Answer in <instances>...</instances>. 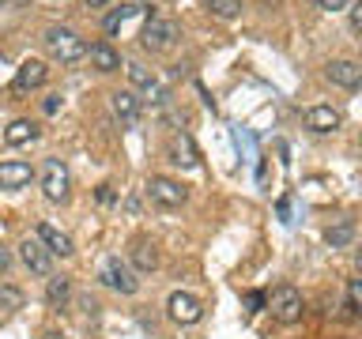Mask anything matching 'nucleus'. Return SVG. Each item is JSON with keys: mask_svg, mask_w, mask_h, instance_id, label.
Here are the masks:
<instances>
[{"mask_svg": "<svg viewBox=\"0 0 362 339\" xmlns=\"http://www.w3.org/2000/svg\"><path fill=\"white\" fill-rule=\"evenodd\" d=\"M42 42H45V53H49L53 61H61V64H76V61L87 56L83 38H79L76 30H68V27H49Z\"/></svg>", "mask_w": 362, "mask_h": 339, "instance_id": "f257e3e1", "label": "nucleus"}, {"mask_svg": "<svg viewBox=\"0 0 362 339\" xmlns=\"http://www.w3.org/2000/svg\"><path fill=\"white\" fill-rule=\"evenodd\" d=\"M98 279L106 282L110 290H117V294H136L140 290V279H136V271L124 264L121 256H106L98 264Z\"/></svg>", "mask_w": 362, "mask_h": 339, "instance_id": "f03ea898", "label": "nucleus"}, {"mask_svg": "<svg viewBox=\"0 0 362 339\" xmlns=\"http://www.w3.org/2000/svg\"><path fill=\"white\" fill-rule=\"evenodd\" d=\"M268 313L276 316L279 324H298L302 321V294L291 287V282H283V287L272 290L268 298Z\"/></svg>", "mask_w": 362, "mask_h": 339, "instance_id": "7ed1b4c3", "label": "nucleus"}, {"mask_svg": "<svg viewBox=\"0 0 362 339\" xmlns=\"http://www.w3.org/2000/svg\"><path fill=\"white\" fill-rule=\"evenodd\" d=\"M42 189H45V200L53 203H64L68 200V189H72V177H68V166L61 158H49L42 170Z\"/></svg>", "mask_w": 362, "mask_h": 339, "instance_id": "20e7f679", "label": "nucleus"}, {"mask_svg": "<svg viewBox=\"0 0 362 339\" xmlns=\"http://www.w3.org/2000/svg\"><path fill=\"white\" fill-rule=\"evenodd\" d=\"M174 42H177V27L170 19H158L151 16L147 19V27H144V45L151 53H166V49H174Z\"/></svg>", "mask_w": 362, "mask_h": 339, "instance_id": "39448f33", "label": "nucleus"}, {"mask_svg": "<svg viewBox=\"0 0 362 339\" xmlns=\"http://www.w3.org/2000/svg\"><path fill=\"white\" fill-rule=\"evenodd\" d=\"M166 313H170V321H174V324H197L204 316L200 302L192 298V294H185V290L170 294V298H166Z\"/></svg>", "mask_w": 362, "mask_h": 339, "instance_id": "423d86ee", "label": "nucleus"}, {"mask_svg": "<svg viewBox=\"0 0 362 339\" xmlns=\"http://www.w3.org/2000/svg\"><path fill=\"white\" fill-rule=\"evenodd\" d=\"M147 196H151L158 208H181L185 203V185H177V181H170V177H151L147 181Z\"/></svg>", "mask_w": 362, "mask_h": 339, "instance_id": "0eeeda50", "label": "nucleus"}, {"mask_svg": "<svg viewBox=\"0 0 362 339\" xmlns=\"http://www.w3.org/2000/svg\"><path fill=\"white\" fill-rule=\"evenodd\" d=\"M49 256H53L49 249H45L42 242H30V237L19 245V260L27 264V271H34V275H49V271H53V260Z\"/></svg>", "mask_w": 362, "mask_h": 339, "instance_id": "6e6552de", "label": "nucleus"}, {"mask_svg": "<svg viewBox=\"0 0 362 339\" xmlns=\"http://www.w3.org/2000/svg\"><path fill=\"white\" fill-rule=\"evenodd\" d=\"M129 83H132V87H140V90H147V98H151V102H166V87L158 83V76L151 72V68L129 64Z\"/></svg>", "mask_w": 362, "mask_h": 339, "instance_id": "1a4fd4ad", "label": "nucleus"}, {"mask_svg": "<svg viewBox=\"0 0 362 339\" xmlns=\"http://www.w3.org/2000/svg\"><path fill=\"white\" fill-rule=\"evenodd\" d=\"M325 72H328V79H332L336 87H347V90L362 87V68H358L355 61H332Z\"/></svg>", "mask_w": 362, "mask_h": 339, "instance_id": "9d476101", "label": "nucleus"}, {"mask_svg": "<svg viewBox=\"0 0 362 339\" xmlns=\"http://www.w3.org/2000/svg\"><path fill=\"white\" fill-rule=\"evenodd\" d=\"M30 177H34L30 162H19V158L0 162V189H23V185H30Z\"/></svg>", "mask_w": 362, "mask_h": 339, "instance_id": "9b49d317", "label": "nucleus"}, {"mask_svg": "<svg viewBox=\"0 0 362 339\" xmlns=\"http://www.w3.org/2000/svg\"><path fill=\"white\" fill-rule=\"evenodd\" d=\"M38 242L49 249V253H57V256H72V253H76V249H72V237L61 234V230H57V226H49V222L38 226Z\"/></svg>", "mask_w": 362, "mask_h": 339, "instance_id": "f8f14e48", "label": "nucleus"}, {"mask_svg": "<svg viewBox=\"0 0 362 339\" xmlns=\"http://www.w3.org/2000/svg\"><path fill=\"white\" fill-rule=\"evenodd\" d=\"M49 79V68L42 61H23L19 72H16V90H30V87H42Z\"/></svg>", "mask_w": 362, "mask_h": 339, "instance_id": "ddd939ff", "label": "nucleus"}, {"mask_svg": "<svg viewBox=\"0 0 362 339\" xmlns=\"http://www.w3.org/2000/svg\"><path fill=\"white\" fill-rule=\"evenodd\" d=\"M305 129H313V132H336L339 129V113L332 106H310V109H305Z\"/></svg>", "mask_w": 362, "mask_h": 339, "instance_id": "4468645a", "label": "nucleus"}, {"mask_svg": "<svg viewBox=\"0 0 362 339\" xmlns=\"http://www.w3.org/2000/svg\"><path fill=\"white\" fill-rule=\"evenodd\" d=\"M87 56H90V64H95L98 72H117L121 68V56H117V49H113L110 42H95L87 49Z\"/></svg>", "mask_w": 362, "mask_h": 339, "instance_id": "2eb2a0df", "label": "nucleus"}, {"mask_svg": "<svg viewBox=\"0 0 362 339\" xmlns=\"http://www.w3.org/2000/svg\"><path fill=\"white\" fill-rule=\"evenodd\" d=\"M30 140H38V124L27 121V117L11 121L8 129H4V143L8 147H23V143H30Z\"/></svg>", "mask_w": 362, "mask_h": 339, "instance_id": "dca6fc26", "label": "nucleus"}, {"mask_svg": "<svg viewBox=\"0 0 362 339\" xmlns=\"http://www.w3.org/2000/svg\"><path fill=\"white\" fill-rule=\"evenodd\" d=\"M110 106H113V113H117L124 124H132L136 117H140V102H136L132 90H113V95H110Z\"/></svg>", "mask_w": 362, "mask_h": 339, "instance_id": "f3484780", "label": "nucleus"}, {"mask_svg": "<svg viewBox=\"0 0 362 339\" xmlns=\"http://www.w3.org/2000/svg\"><path fill=\"white\" fill-rule=\"evenodd\" d=\"M170 162H174V166H197V147H192V140H189V136L185 132H181V136H174V143H170Z\"/></svg>", "mask_w": 362, "mask_h": 339, "instance_id": "a211bd4d", "label": "nucleus"}, {"mask_svg": "<svg viewBox=\"0 0 362 339\" xmlns=\"http://www.w3.org/2000/svg\"><path fill=\"white\" fill-rule=\"evenodd\" d=\"M68 298H72V279H68V275H53L49 287H45V302H49L53 309H64Z\"/></svg>", "mask_w": 362, "mask_h": 339, "instance_id": "6ab92c4d", "label": "nucleus"}, {"mask_svg": "<svg viewBox=\"0 0 362 339\" xmlns=\"http://www.w3.org/2000/svg\"><path fill=\"white\" fill-rule=\"evenodd\" d=\"M132 268H136V271H155V268H158V253H155L151 242H136V249H132Z\"/></svg>", "mask_w": 362, "mask_h": 339, "instance_id": "aec40b11", "label": "nucleus"}, {"mask_svg": "<svg viewBox=\"0 0 362 339\" xmlns=\"http://www.w3.org/2000/svg\"><path fill=\"white\" fill-rule=\"evenodd\" d=\"M351 237H355V222H351V219H339L336 226H328V230H325V242L332 249H344Z\"/></svg>", "mask_w": 362, "mask_h": 339, "instance_id": "412c9836", "label": "nucleus"}, {"mask_svg": "<svg viewBox=\"0 0 362 339\" xmlns=\"http://www.w3.org/2000/svg\"><path fill=\"white\" fill-rule=\"evenodd\" d=\"M23 290L19 287H8V282H0V309H8V313H16V309H23Z\"/></svg>", "mask_w": 362, "mask_h": 339, "instance_id": "4be33fe9", "label": "nucleus"}, {"mask_svg": "<svg viewBox=\"0 0 362 339\" xmlns=\"http://www.w3.org/2000/svg\"><path fill=\"white\" fill-rule=\"evenodd\" d=\"M347 316H362V279L347 282Z\"/></svg>", "mask_w": 362, "mask_h": 339, "instance_id": "5701e85b", "label": "nucleus"}, {"mask_svg": "<svg viewBox=\"0 0 362 339\" xmlns=\"http://www.w3.org/2000/svg\"><path fill=\"white\" fill-rule=\"evenodd\" d=\"M136 11H140L136 4H121L117 11H110V16H106V34H117V27H121L129 16H136Z\"/></svg>", "mask_w": 362, "mask_h": 339, "instance_id": "b1692460", "label": "nucleus"}, {"mask_svg": "<svg viewBox=\"0 0 362 339\" xmlns=\"http://www.w3.org/2000/svg\"><path fill=\"white\" fill-rule=\"evenodd\" d=\"M208 8H211L219 19H234L238 11H242V0H208Z\"/></svg>", "mask_w": 362, "mask_h": 339, "instance_id": "393cba45", "label": "nucleus"}, {"mask_svg": "<svg viewBox=\"0 0 362 339\" xmlns=\"http://www.w3.org/2000/svg\"><path fill=\"white\" fill-rule=\"evenodd\" d=\"M347 19H351V30L362 34V0H355V4L347 8Z\"/></svg>", "mask_w": 362, "mask_h": 339, "instance_id": "a878e982", "label": "nucleus"}, {"mask_svg": "<svg viewBox=\"0 0 362 339\" xmlns=\"http://www.w3.org/2000/svg\"><path fill=\"white\" fill-rule=\"evenodd\" d=\"M245 305H249V313H260V309H264V305H268V298H264V294H260V290H253V294H249V298H245Z\"/></svg>", "mask_w": 362, "mask_h": 339, "instance_id": "bb28decb", "label": "nucleus"}, {"mask_svg": "<svg viewBox=\"0 0 362 339\" xmlns=\"http://www.w3.org/2000/svg\"><path fill=\"white\" fill-rule=\"evenodd\" d=\"M8 268H11V253H8L4 245H0V271H8Z\"/></svg>", "mask_w": 362, "mask_h": 339, "instance_id": "cd10ccee", "label": "nucleus"}, {"mask_svg": "<svg viewBox=\"0 0 362 339\" xmlns=\"http://www.w3.org/2000/svg\"><path fill=\"white\" fill-rule=\"evenodd\" d=\"M317 4H321V8H328V11H332V8H344V4H347V0H317Z\"/></svg>", "mask_w": 362, "mask_h": 339, "instance_id": "c85d7f7f", "label": "nucleus"}, {"mask_svg": "<svg viewBox=\"0 0 362 339\" xmlns=\"http://www.w3.org/2000/svg\"><path fill=\"white\" fill-rule=\"evenodd\" d=\"M98 200H102V203H110V200H113V192H110V185H102V189H98Z\"/></svg>", "mask_w": 362, "mask_h": 339, "instance_id": "c756f323", "label": "nucleus"}, {"mask_svg": "<svg viewBox=\"0 0 362 339\" xmlns=\"http://www.w3.org/2000/svg\"><path fill=\"white\" fill-rule=\"evenodd\" d=\"M87 8H102V4H110V0H83Z\"/></svg>", "mask_w": 362, "mask_h": 339, "instance_id": "7c9ffc66", "label": "nucleus"}, {"mask_svg": "<svg viewBox=\"0 0 362 339\" xmlns=\"http://www.w3.org/2000/svg\"><path fill=\"white\" fill-rule=\"evenodd\" d=\"M45 339H68V335H61V332H49V335H45Z\"/></svg>", "mask_w": 362, "mask_h": 339, "instance_id": "2f4dec72", "label": "nucleus"}, {"mask_svg": "<svg viewBox=\"0 0 362 339\" xmlns=\"http://www.w3.org/2000/svg\"><path fill=\"white\" fill-rule=\"evenodd\" d=\"M358 279H362V253H358Z\"/></svg>", "mask_w": 362, "mask_h": 339, "instance_id": "473e14b6", "label": "nucleus"}]
</instances>
